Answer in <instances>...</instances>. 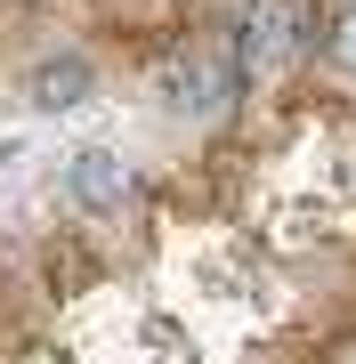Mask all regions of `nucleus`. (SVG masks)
Here are the masks:
<instances>
[{
	"label": "nucleus",
	"instance_id": "nucleus-1",
	"mask_svg": "<svg viewBox=\"0 0 356 364\" xmlns=\"http://www.w3.org/2000/svg\"><path fill=\"white\" fill-rule=\"evenodd\" d=\"M300 41H308V9H300V0H251L243 41H235V65L267 73V65H284Z\"/></svg>",
	"mask_w": 356,
	"mask_h": 364
},
{
	"label": "nucleus",
	"instance_id": "nucleus-2",
	"mask_svg": "<svg viewBox=\"0 0 356 364\" xmlns=\"http://www.w3.org/2000/svg\"><path fill=\"white\" fill-rule=\"evenodd\" d=\"M235 73L243 65H227V57H171V65H162V90H171V105H219L227 90H235Z\"/></svg>",
	"mask_w": 356,
	"mask_h": 364
},
{
	"label": "nucleus",
	"instance_id": "nucleus-3",
	"mask_svg": "<svg viewBox=\"0 0 356 364\" xmlns=\"http://www.w3.org/2000/svg\"><path fill=\"white\" fill-rule=\"evenodd\" d=\"M122 195H130V170H122L114 154H73V203L81 210H122Z\"/></svg>",
	"mask_w": 356,
	"mask_h": 364
},
{
	"label": "nucleus",
	"instance_id": "nucleus-4",
	"mask_svg": "<svg viewBox=\"0 0 356 364\" xmlns=\"http://www.w3.org/2000/svg\"><path fill=\"white\" fill-rule=\"evenodd\" d=\"M25 97L41 105V114H65V105H81V97H90V65H81V57H49V65H33Z\"/></svg>",
	"mask_w": 356,
	"mask_h": 364
},
{
	"label": "nucleus",
	"instance_id": "nucleus-5",
	"mask_svg": "<svg viewBox=\"0 0 356 364\" xmlns=\"http://www.w3.org/2000/svg\"><path fill=\"white\" fill-rule=\"evenodd\" d=\"M332 65L356 73V9H340V25H332Z\"/></svg>",
	"mask_w": 356,
	"mask_h": 364
}]
</instances>
